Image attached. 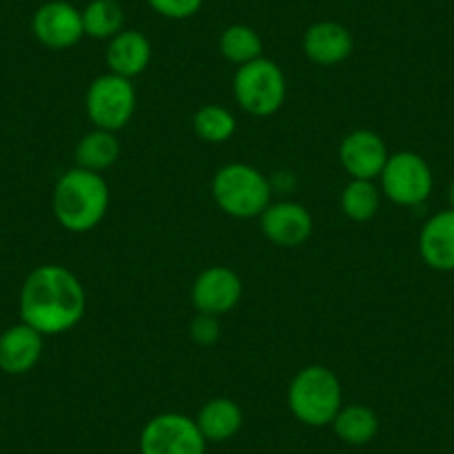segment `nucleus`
Instances as JSON below:
<instances>
[{
  "mask_svg": "<svg viewBox=\"0 0 454 454\" xmlns=\"http://www.w3.org/2000/svg\"><path fill=\"white\" fill-rule=\"evenodd\" d=\"M87 294L81 278L65 265H38L20 290V318L43 336L69 332L82 321Z\"/></svg>",
  "mask_w": 454,
  "mask_h": 454,
  "instance_id": "f257e3e1",
  "label": "nucleus"
},
{
  "mask_svg": "<svg viewBox=\"0 0 454 454\" xmlns=\"http://www.w3.org/2000/svg\"><path fill=\"white\" fill-rule=\"evenodd\" d=\"M56 221L67 232L85 234L100 225L109 207V185L103 174L90 169H67L51 196Z\"/></svg>",
  "mask_w": 454,
  "mask_h": 454,
  "instance_id": "f03ea898",
  "label": "nucleus"
},
{
  "mask_svg": "<svg viewBox=\"0 0 454 454\" xmlns=\"http://www.w3.org/2000/svg\"><path fill=\"white\" fill-rule=\"evenodd\" d=\"M287 405L296 421L303 426H330L343 408L339 377L325 365H308L299 370L287 387Z\"/></svg>",
  "mask_w": 454,
  "mask_h": 454,
  "instance_id": "7ed1b4c3",
  "label": "nucleus"
},
{
  "mask_svg": "<svg viewBox=\"0 0 454 454\" xmlns=\"http://www.w3.org/2000/svg\"><path fill=\"white\" fill-rule=\"evenodd\" d=\"M212 196L227 216L256 218L270 205L272 187L254 165L230 163L214 174Z\"/></svg>",
  "mask_w": 454,
  "mask_h": 454,
  "instance_id": "20e7f679",
  "label": "nucleus"
},
{
  "mask_svg": "<svg viewBox=\"0 0 454 454\" xmlns=\"http://www.w3.org/2000/svg\"><path fill=\"white\" fill-rule=\"evenodd\" d=\"M287 82L283 69L272 59L252 60L234 74V98L252 116H272L286 103Z\"/></svg>",
  "mask_w": 454,
  "mask_h": 454,
  "instance_id": "39448f33",
  "label": "nucleus"
},
{
  "mask_svg": "<svg viewBox=\"0 0 454 454\" xmlns=\"http://www.w3.org/2000/svg\"><path fill=\"white\" fill-rule=\"evenodd\" d=\"M85 112L94 128L119 132L128 128L137 112V87L119 74H103L87 87Z\"/></svg>",
  "mask_w": 454,
  "mask_h": 454,
  "instance_id": "423d86ee",
  "label": "nucleus"
},
{
  "mask_svg": "<svg viewBox=\"0 0 454 454\" xmlns=\"http://www.w3.org/2000/svg\"><path fill=\"white\" fill-rule=\"evenodd\" d=\"M141 454H205L207 441L196 419L181 412H163L145 423L138 439Z\"/></svg>",
  "mask_w": 454,
  "mask_h": 454,
  "instance_id": "0eeeda50",
  "label": "nucleus"
},
{
  "mask_svg": "<svg viewBox=\"0 0 454 454\" xmlns=\"http://www.w3.org/2000/svg\"><path fill=\"white\" fill-rule=\"evenodd\" d=\"M381 192L396 205L412 207L430 196L434 178L423 156L417 152H396L390 154L381 172Z\"/></svg>",
  "mask_w": 454,
  "mask_h": 454,
  "instance_id": "6e6552de",
  "label": "nucleus"
},
{
  "mask_svg": "<svg viewBox=\"0 0 454 454\" xmlns=\"http://www.w3.org/2000/svg\"><path fill=\"white\" fill-rule=\"evenodd\" d=\"M32 32L47 50H69L85 36L81 10H76L67 0H50L34 14Z\"/></svg>",
  "mask_w": 454,
  "mask_h": 454,
  "instance_id": "1a4fd4ad",
  "label": "nucleus"
},
{
  "mask_svg": "<svg viewBox=\"0 0 454 454\" xmlns=\"http://www.w3.org/2000/svg\"><path fill=\"white\" fill-rule=\"evenodd\" d=\"M243 296V281L234 270L225 265H212L196 277L192 286V303L199 314H221L232 312Z\"/></svg>",
  "mask_w": 454,
  "mask_h": 454,
  "instance_id": "9d476101",
  "label": "nucleus"
},
{
  "mask_svg": "<svg viewBox=\"0 0 454 454\" xmlns=\"http://www.w3.org/2000/svg\"><path fill=\"white\" fill-rule=\"evenodd\" d=\"M339 159L343 169L350 174V178H364L374 181L381 176L386 168L390 152L386 141L372 129H355L346 134L339 147Z\"/></svg>",
  "mask_w": 454,
  "mask_h": 454,
  "instance_id": "9b49d317",
  "label": "nucleus"
},
{
  "mask_svg": "<svg viewBox=\"0 0 454 454\" xmlns=\"http://www.w3.org/2000/svg\"><path fill=\"white\" fill-rule=\"evenodd\" d=\"M259 221L265 239L274 246L287 247V250L303 246L314 232L312 214L301 203H292V200L270 203Z\"/></svg>",
  "mask_w": 454,
  "mask_h": 454,
  "instance_id": "f8f14e48",
  "label": "nucleus"
},
{
  "mask_svg": "<svg viewBox=\"0 0 454 454\" xmlns=\"http://www.w3.org/2000/svg\"><path fill=\"white\" fill-rule=\"evenodd\" d=\"M303 51L314 65L334 67L350 59L355 51V38L346 25L336 20H318L305 29Z\"/></svg>",
  "mask_w": 454,
  "mask_h": 454,
  "instance_id": "ddd939ff",
  "label": "nucleus"
},
{
  "mask_svg": "<svg viewBox=\"0 0 454 454\" xmlns=\"http://www.w3.org/2000/svg\"><path fill=\"white\" fill-rule=\"evenodd\" d=\"M43 356V334L27 323L12 325L0 334V370L5 374H27Z\"/></svg>",
  "mask_w": 454,
  "mask_h": 454,
  "instance_id": "4468645a",
  "label": "nucleus"
},
{
  "mask_svg": "<svg viewBox=\"0 0 454 454\" xmlns=\"http://www.w3.org/2000/svg\"><path fill=\"white\" fill-rule=\"evenodd\" d=\"M105 60L112 74L129 78L141 76L152 63V43L138 29H123L107 43Z\"/></svg>",
  "mask_w": 454,
  "mask_h": 454,
  "instance_id": "2eb2a0df",
  "label": "nucleus"
},
{
  "mask_svg": "<svg viewBox=\"0 0 454 454\" xmlns=\"http://www.w3.org/2000/svg\"><path fill=\"white\" fill-rule=\"evenodd\" d=\"M421 259L439 272H454V209L434 214L419 234Z\"/></svg>",
  "mask_w": 454,
  "mask_h": 454,
  "instance_id": "dca6fc26",
  "label": "nucleus"
},
{
  "mask_svg": "<svg viewBox=\"0 0 454 454\" xmlns=\"http://www.w3.org/2000/svg\"><path fill=\"white\" fill-rule=\"evenodd\" d=\"M196 426H199L200 434L205 436L207 443L209 441L212 443L230 441L241 432L243 410L237 401L227 399V396H216L199 410Z\"/></svg>",
  "mask_w": 454,
  "mask_h": 454,
  "instance_id": "f3484780",
  "label": "nucleus"
},
{
  "mask_svg": "<svg viewBox=\"0 0 454 454\" xmlns=\"http://www.w3.org/2000/svg\"><path fill=\"white\" fill-rule=\"evenodd\" d=\"M74 156H76V168L103 174L121 159V141L116 138V132L94 128L76 143Z\"/></svg>",
  "mask_w": 454,
  "mask_h": 454,
  "instance_id": "a211bd4d",
  "label": "nucleus"
},
{
  "mask_svg": "<svg viewBox=\"0 0 454 454\" xmlns=\"http://www.w3.org/2000/svg\"><path fill=\"white\" fill-rule=\"evenodd\" d=\"M336 436L348 445H365L379 434V419L365 405H343L332 421Z\"/></svg>",
  "mask_w": 454,
  "mask_h": 454,
  "instance_id": "6ab92c4d",
  "label": "nucleus"
},
{
  "mask_svg": "<svg viewBox=\"0 0 454 454\" xmlns=\"http://www.w3.org/2000/svg\"><path fill=\"white\" fill-rule=\"evenodd\" d=\"M81 14L85 36L96 41H112L116 34L123 32L125 12L119 0H90Z\"/></svg>",
  "mask_w": 454,
  "mask_h": 454,
  "instance_id": "aec40b11",
  "label": "nucleus"
},
{
  "mask_svg": "<svg viewBox=\"0 0 454 454\" xmlns=\"http://www.w3.org/2000/svg\"><path fill=\"white\" fill-rule=\"evenodd\" d=\"M218 50H221L223 59L241 67V65H247L263 56V38L259 36L256 29L247 27V25H230V27L223 29L221 38H218Z\"/></svg>",
  "mask_w": 454,
  "mask_h": 454,
  "instance_id": "412c9836",
  "label": "nucleus"
},
{
  "mask_svg": "<svg viewBox=\"0 0 454 454\" xmlns=\"http://www.w3.org/2000/svg\"><path fill=\"white\" fill-rule=\"evenodd\" d=\"M192 128H194V134L203 143L221 145V143H227L234 137V132H237V119L223 105L207 103L196 109L194 119H192Z\"/></svg>",
  "mask_w": 454,
  "mask_h": 454,
  "instance_id": "4be33fe9",
  "label": "nucleus"
},
{
  "mask_svg": "<svg viewBox=\"0 0 454 454\" xmlns=\"http://www.w3.org/2000/svg\"><path fill=\"white\" fill-rule=\"evenodd\" d=\"M379 207H381V192L372 181L350 178V183L340 192V209L350 221H370L377 216Z\"/></svg>",
  "mask_w": 454,
  "mask_h": 454,
  "instance_id": "5701e85b",
  "label": "nucleus"
},
{
  "mask_svg": "<svg viewBox=\"0 0 454 454\" xmlns=\"http://www.w3.org/2000/svg\"><path fill=\"white\" fill-rule=\"evenodd\" d=\"M147 5L163 19L185 20L199 14L203 0H147Z\"/></svg>",
  "mask_w": 454,
  "mask_h": 454,
  "instance_id": "b1692460",
  "label": "nucleus"
},
{
  "mask_svg": "<svg viewBox=\"0 0 454 454\" xmlns=\"http://www.w3.org/2000/svg\"><path fill=\"white\" fill-rule=\"evenodd\" d=\"M190 334L199 346H214L218 340V336H221V323H218V317H212V314H199V317L192 321Z\"/></svg>",
  "mask_w": 454,
  "mask_h": 454,
  "instance_id": "393cba45",
  "label": "nucleus"
},
{
  "mask_svg": "<svg viewBox=\"0 0 454 454\" xmlns=\"http://www.w3.org/2000/svg\"><path fill=\"white\" fill-rule=\"evenodd\" d=\"M448 196H450V205H452V209H454V181H452V185H450Z\"/></svg>",
  "mask_w": 454,
  "mask_h": 454,
  "instance_id": "a878e982",
  "label": "nucleus"
}]
</instances>
